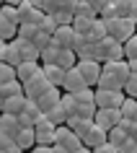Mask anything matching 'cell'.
Wrapping results in <instances>:
<instances>
[{"label":"cell","instance_id":"6da1fadb","mask_svg":"<svg viewBox=\"0 0 137 153\" xmlns=\"http://www.w3.org/2000/svg\"><path fill=\"white\" fill-rule=\"evenodd\" d=\"M104 24H106V36H111L119 44H124L129 36L137 34V24H132L129 18H114V21H104Z\"/></svg>","mask_w":137,"mask_h":153},{"label":"cell","instance_id":"7a4b0ae2","mask_svg":"<svg viewBox=\"0 0 137 153\" xmlns=\"http://www.w3.org/2000/svg\"><path fill=\"white\" fill-rule=\"evenodd\" d=\"M18 34V16L16 8L10 5H0V39L3 42H13Z\"/></svg>","mask_w":137,"mask_h":153},{"label":"cell","instance_id":"3957f363","mask_svg":"<svg viewBox=\"0 0 137 153\" xmlns=\"http://www.w3.org/2000/svg\"><path fill=\"white\" fill-rule=\"evenodd\" d=\"M93 101L96 109H119L124 101V91H104V88H93Z\"/></svg>","mask_w":137,"mask_h":153},{"label":"cell","instance_id":"277c9868","mask_svg":"<svg viewBox=\"0 0 137 153\" xmlns=\"http://www.w3.org/2000/svg\"><path fill=\"white\" fill-rule=\"evenodd\" d=\"M49 88H52V86H49V81L44 78V73H41V68H39V73L34 75L31 81L24 83V96L29 99V101H36V99H39L41 94H47Z\"/></svg>","mask_w":137,"mask_h":153},{"label":"cell","instance_id":"5b68a950","mask_svg":"<svg viewBox=\"0 0 137 153\" xmlns=\"http://www.w3.org/2000/svg\"><path fill=\"white\" fill-rule=\"evenodd\" d=\"M55 145H60V148H67V151L73 153L80 148V137L75 135L73 130L67 127V125H60V127H55Z\"/></svg>","mask_w":137,"mask_h":153},{"label":"cell","instance_id":"8992f818","mask_svg":"<svg viewBox=\"0 0 137 153\" xmlns=\"http://www.w3.org/2000/svg\"><path fill=\"white\" fill-rule=\"evenodd\" d=\"M75 68L83 75L85 86L88 88H96V81H98V75H101V62H96V60H78Z\"/></svg>","mask_w":137,"mask_h":153},{"label":"cell","instance_id":"52a82bcc","mask_svg":"<svg viewBox=\"0 0 137 153\" xmlns=\"http://www.w3.org/2000/svg\"><path fill=\"white\" fill-rule=\"evenodd\" d=\"M119 120H122L119 109H96V117H93V125L109 132L111 127H116V125H119Z\"/></svg>","mask_w":137,"mask_h":153},{"label":"cell","instance_id":"ba28073f","mask_svg":"<svg viewBox=\"0 0 137 153\" xmlns=\"http://www.w3.org/2000/svg\"><path fill=\"white\" fill-rule=\"evenodd\" d=\"M101 70L109 73V75H114L116 81H119V86L124 88V83H127L129 78V68H127V60H114V62H101Z\"/></svg>","mask_w":137,"mask_h":153},{"label":"cell","instance_id":"9c48e42d","mask_svg":"<svg viewBox=\"0 0 137 153\" xmlns=\"http://www.w3.org/2000/svg\"><path fill=\"white\" fill-rule=\"evenodd\" d=\"M62 88H65V94H78V91L88 88V86H85V81H83V75L78 73V68H70V70H65Z\"/></svg>","mask_w":137,"mask_h":153},{"label":"cell","instance_id":"30bf717a","mask_svg":"<svg viewBox=\"0 0 137 153\" xmlns=\"http://www.w3.org/2000/svg\"><path fill=\"white\" fill-rule=\"evenodd\" d=\"M73 39H75V31L70 26H57L55 34H52V44L60 49H70L73 47Z\"/></svg>","mask_w":137,"mask_h":153},{"label":"cell","instance_id":"8fae6325","mask_svg":"<svg viewBox=\"0 0 137 153\" xmlns=\"http://www.w3.org/2000/svg\"><path fill=\"white\" fill-rule=\"evenodd\" d=\"M60 99H62V94H60V88H49L47 94H41V96L36 99L34 104L39 106V112H41V114H47L49 109H55V106L60 104Z\"/></svg>","mask_w":137,"mask_h":153},{"label":"cell","instance_id":"7c38bea8","mask_svg":"<svg viewBox=\"0 0 137 153\" xmlns=\"http://www.w3.org/2000/svg\"><path fill=\"white\" fill-rule=\"evenodd\" d=\"M18 132H21V127H18V120H16V117H13V114H0V135L16 143V135H18Z\"/></svg>","mask_w":137,"mask_h":153},{"label":"cell","instance_id":"4fadbf2b","mask_svg":"<svg viewBox=\"0 0 137 153\" xmlns=\"http://www.w3.org/2000/svg\"><path fill=\"white\" fill-rule=\"evenodd\" d=\"M0 62L10 65V68H18V65L24 62V60H21V52H18V47L13 42H5V44H3V49H0Z\"/></svg>","mask_w":137,"mask_h":153},{"label":"cell","instance_id":"5bb4252c","mask_svg":"<svg viewBox=\"0 0 137 153\" xmlns=\"http://www.w3.org/2000/svg\"><path fill=\"white\" fill-rule=\"evenodd\" d=\"M80 143H83V148H91V151H93V148H98V145L106 143V130H101V127L93 125V127L80 137Z\"/></svg>","mask_w":137,"mask_h":153},{"label":"cell","instance_id":"9a60e30c","mask_svg":"<svg viewBox=\"0 0 137 153\" xmlns=\"http://www.w3.org/2000/svg\"><path fill=\"white\" fill-rule=\"evenodd\" d=\"M13 44L18 47V52H21V60L24 62H39V49L34 47V42H26V39H13Z\"/></svg>","mask_w":137,"mask_h":153},{"label":"cell","instance_id":"2e32d148","mask_svg":"<svg viewBox=\"0 0 137 153\" xmlns=\"http://www.w3.org/2000/svg\"><path fill=\"white\" fill-rule=\"evenodd\" d=\"M41 73H44V78L49 81L52 88H62V81H65L62 68H57V65H41Z\"/></svg>","mask_w":137,"mask_h":153},{"label":"cell","instance_id":"e0dca14e","mask_svg":"<svg viewBox=\"0 0 137 153\" xmlns=\"http://www.w3.org/2000/svg\"><path fill=\"white\" fill-rule=\"evenodd\" d=\"M39 68H41L39 62H21V65L16 68V81L21 83V86H24L26 81H31L34 75L39 73Z\"/></svg>","mask_w":137,"mask_h":153},{"label":"cell","instance_id":"ac0fdd59","mask_svg":"<svg viewBox=\"0 0 137 153\" xmlns=\"http://www.w3.org/2000/svg\"><path fill=\"white\" fill-rule=\"evenodd\" d=\"M75 62H78V57H75L73 49H57V57H55V65H57V68L70 70V68H75Z\"/></svg>","mask_w":137,"mask_h":153},{"label":"cell","instance_id":"d6986e66","mask_svg":"<svg viewBox=\"0 0 137 153\" xmlns=\"http://www.w3.org/2000/svg\"><path fill=\"white\" fill-rule=\"evenodd\" d=\"M24 106H26V96L5 99V101H3V114H13V117H18V114L24 112Z\"/></svg>","mask_w":137,"mask_h":153},{"label":"cell","instance_id":"ffe728a7","mask_svg":"<svg viewBox=\"0 0 137 153\" xmlns=\"http://www.w3.org/2000/svg\"><path fill=\"white\" fill-rule=\"evenodd\" d=\"M16 145H18V148H21L24 153H29V151H31L34 145H36V137H34V127L21 130V132L16 135Z\"/></svg>","mask_w":137,"mask_h":153},{"label":"cell","instance_id":"44dd1931","mask_svg":"<svg viewBox=\"0 0 137 153\" xmlns=\"http://www.w3.org/2000/svg\"><path fill=\"white\" fill-rule=\"evenodd\" d=\"M65 125H67V127L73 130V132H75L78 137H83V135H85V132H88L91 127H93V122H91V120H80V117H70V120L65 122Z\"/></svg>","mask_w":137,"mask_h":153},{"label":"cell","instance_id":"7402d4cb","mask_svg":"<svg viewBox=\"0 0 137 153\" xmlns=\"http://www.w3.org/2000/svg\"><path fill=\"white\" fill-rule=\"evenodd\" d=\"M119 114H122V120L137 122V99L124 96V101H122V106H119Z\"/></svg>","mask_w":137,"mask_h":153},{"label":"cell","instance_id":"603a6c76","mask_svg":"<svg viewBox=\"0 0 137 153\" xmlns=\"http://www.w3.org/2000/svg\"><path fill=\"white\" fill-rule=\"evenodd\" d=\"M88 39L93 42V44L101 42V39H106V24L101 18H93V24H91V29H88Z\"/></svg>","mask_w":137,"mask_h":153},{"label":"cell","instance_id":"cb8c5ba5","mask_svg":"<svg viewBox=\"0 0 137 153\" xmlns=\"http://www.w3.org/2000/svg\"><path fill=\"white\" fill-rule=\"evenodd\" d=\"M0 96H3V101H5V99H13V96H24V86L18 81L3 83V86H0Z\"/></svg>","mask_w":137,"mask_h":153},{"label":"cell","instance_id":"d4e9b609","mask_svg":"<svg viewBox=\"0 0 137 153\" xmlns=\"http://www.w3.org/2000/svg\"><path fill=\"white\" fill-rule=\"evenodd\" d=\"M73 18H98V16H96V10L91 8L88 3L75 0V5H73Z\"/></svg>","mask_w":137,"mask_h":153},{"label":"cell","instance_id":"484cf974","mask_svg":"<svg viewBox=\"0 0 137 153\" xmlns=\"http://www.w3.org/2000/svg\"><path fill=\"white\" fill-rule=\"evenodd\" d=\"M60 109L65 112V117L70 120V117H75V109H78V104H75L73 94H62V99H60Z\"/></svg>","mask_w":137,"mask_h":153},{"label":"cell","instance_id":"4316f807","mask_svg":"<svg viewBox=\"0 0 137 153\" xmlns=\"http://www.w3.org/2000/svg\"><path fill=\"white\" fill-rule=\"evenodd\" d=\"M36 34H39V29H36L34 24H21L16 36H18V39H26V42H34V39H36Z\"/></svg>","mask_w":137,"mask_h":153},{"label":"cell","instance_id":"83f0119b","mask_svg":"<svg viewBox=\"0 0 137 153\" xmlns=\"http://www.w3.org/2000/svg\"><path fill=\"white\" fill-rule=\"evenodd\" d=\"M122 52H124V60H137V34L122 44Z\"/></svg>","mask_w":137,"mask_h":153},{"label":"cell","instance_id":"f1b7e54d","mask_svg":"<svg viewBox=\"0 0 137 153\" xmlns=\"http://www.w3.org/2000/svg\"><path fill=\"white\" fill-rule=\"evenodd\" d=\"M106 140H109L114 148H119V145L127 140V135H124V130H122V127H111L109 132H106Z\"/></svg>","mask_w":137,"mask_h":153},{"label":"cell","instance_id":"f546056e","mask_svg":"<svg viewBox=\"0 0 137 153\" xmlns=\"http://www.w3.org/2000/svg\"><path fill=\"white\" fill-rule=\"evenodd\" d=\"M44 117H47V120L52 122L55 127H60V125H65V122H67V117H65V112H62V109H60V104H57L55 109H49V112L44 114Z\"/></svg>","mask_w":137,"mask_h":153},{"label":"cell","instance_id":"4dcf8cb0","mask_svg":"<svg viewBox=\"0 0 137 153\" xmlns=\"http://www.w3.org/2000/svg\"><path fill=\"white\" fill-rule=\"evenodd\" d=\"M49 16H52L55 26H70L73 24V13H70V10H55V13H49Z\"/></svg>","mask_w":137,"mask_h":153},{"label":"cell","instance_id":"1f68e13d","mask_svg":"<svg viewBox=\"0 0 137 153\" xmlns=\"http://www.w3.org/2000/svg\"><path fill=\"white\" fill-rule=\"evenodd\" d=\"M34 137H36V145H55V130H34Z\"/></svg>","mask_w":137,"mask_h":153},{"label":"cell","instance_id":"d6a6232c","mask_svg":"<svg viewBox=\"0 0 137 153\" xmlns=\"http://www.w3.org/2000/svg\"><path fill=\"white\" fill-rule=\"evenodd\" d=\"M93 94H96V91L93 88H83V91H78V94H73V99H75V104H93L96 106V101H93Z\"/></svg>","mask_w":137,"mask_h":153},{"label":"cell","instance_id":"836d02e7","mask_svg":"<svg viewBox=\"0 0 137 153\" xmlns=\"http://www.w3.org/2000/svg\"><path fill=\"white\" fill-rule=\"evenodd\" d=\"M88 44H93V42L88 39V34H75V39H73V52H75V57H78V52H83V49L88 47Z\"/></svg>","mask_w":137,"mask_h":153},{"label":"cell","instance_id":"e575fe53","mask_svg":"<svg viewBox=\"0 0 137 153\" xmlns=\"http://www.w3.org/2000/svg\"><path fill=\"white\" fill-rule=\"evenodd\" d=\"M91 24H93V18H73V24H70V29H73L75 34H88Z\"/></svg>","mask_w":137,"mask_h":153},{"label":"cell","instance_id":"d590c367","mask_svg":"<svg viewBox=\"0 0 137 153\" xmlns=\"http://www.w3.org/2000/svg\"><path fill=\"white\" fill-rule=\"evenodd\" d=\"M10 81H16V68L0 62V86H3V83H10Z\"/></svg>","mask_w":137,"mask_h":153},{"label":"cell","instance_id":"8d00e7d4","mask_svg":"<svg viewBox=\"0 0 137 153\" xmlns=\"http://www.w3.org/2000/svg\"><path fill=\"white\" fill-rule=\"evenodd\" d=\"M124 96H129V99H137V75H132L129 73V78H127V83H124Z\"/></svg>","mask_w":137,"mask_h":153},{"label":"cell","instance_id":"74e56055","mask_svg":"<svg viewBox=\"0 0 137 153\" xmlns=\"http://www.w3.org/2000/svg\"><path fill=\"white\" fill-rule=\"evenodd\" d=\"M114 8H116V16L119 18H127L129 16V5H132V0H111Z\"/></svg>","mask_w":137,"mask_h":153},{"label":"cell","instance_id":"f35d334b","mask_svg":"<svg viewBox=\"0 0 137 153\" xmlns=\"http://www.w3.org/2000/svg\"><path fill=\"white\" fill-rule=\"evenodd\" d=\"M49 44H52V36H49V34H44V31L36 34V39H34V47L39 49V52H41L44 47H49Z\"/></svg>","mask_w":137,"mask_h":153},{"label":"cell","instance_id":"ab89813d","mask_svg":"<svg viewBox=\"0 0 137 153\" xmlns=\"http://www.w3.org/2000/svg\"><path fill=\"white\" fill-rule=\"evenodd\" d=\"M116 127H122V130H124V135L132 137V135L137 132V122H132V120H119V125H116Z\"/></svg>","mask_w":137,"mask_h":153},{"label":"cell","instance_id":"60d3db41","mask_svg":"<svg viewBox=\"0 0 137 153\" xmlns=\"http://www.w3.org/2000/svg\"><path fill=\"white\" fill-rule=\"evenodd\" d=\"M55 21H52V16H44L41 18V24H39V31H44V34H49V36H52V34H55Z\"/></svg>","mask_w":137,"mask_h":153},{"label":"cell","instance_id":"b9f144b4","mask_svg":"<svg viewBox=\"0 0 137 153\" xmlns=\"http://www.w3.org/2000/svg\"><path fill=\"white\" fill-rule=\"evenodd\" d=\"M119 153H137V140L127 137V140H124V143L119 145Z\"/></svg>","mask_w":137,"mask_h":153},{"label":"cell","instance_id":"7bdbcfd3","mask_svg":"<svg viewBox=\"0 0 137 153\" xmlns=\"http://www.w3.org/2000/svg\"><path fill=\"white\" fill-rule=\"evenodd\" d=\"M16 120H18V127H21V130H29V127H34V120H31V117H29L26 112H21V114L16 117Z\"/></svg>","mask_w":137,"mask_h":153},{"label":"cell","instance_id":"ee69618b","mask_svg":"<svg viewBox=\"0 0 137 153\" xmlns=\"http://www.w3.org/2000/svg\"><path fill=\"white\" fill-rule=\"evenodd\" d=\"M29 3L41 13H49V8H52V0H29Z\"/></svg>","mask_w":137,"mask_h":153},{"label":"cell","instance_id":"f6af8a7d","mask_svg":"<svg viewBox=\"0 0 137 153\" xmlns=\"http://www.w3.org/2000/svg\"><path fill=\"white\" fill-rule=\"evenodd\" d=\"M91 153H119V148H114V145L109 143V140H106L104 145H98V148H93Z\"/></svg>","mask_w":137,"mask_h":153},{"label":"cell","instance_id":"bcb514c9","mask_svg":"<svg viewBox=\"0 0 137 153\" xmlns=\"http://www.w3.org/2000/svg\"><path fill=\"white\" fill-rule=\"evenodd\" d=\"M83 3H88V5H91V8H93V10H96V16H98V10H101V8H104V3H106V0H83Z\"/></svg>","mask_w":137,"mask_h":153},{"label":"cell","instance_id":"7dc6e473","mask_svg":"<svg viewBox=\"0 0 137 153\" xmlns=\"http://www.w3.org/2000/svg\"><path fill=\"white\" fill-rule=\"evenodd\" d=\"M129 21H132V24H137V0H132V5H129Z\"/></svg>","mask_w":137,"mask_h":153},{"label":"cell","instance_id":"c3c4849f","mask_svg":"<svg viewBox=\"0 0 137 153\" xmlns=\"http://www.w3.org/2000/svg\"><path fill=\"white\" fill-rule=\"evenodd\" d=\"M29 153H52V145H34Z\"/></svg>","mask_w":137,"mask_h":153},{"label":"cell","instance_id":"681fc988","mask_svg":"<svg viewBox=\"0 0 137 153\" xmlns=\"http://www.w3.org/2000/svg\"><path fill=\"white\" fill-rule=\"evenodd\" d=\"M127 68H129L132 75H137V60H127Z\"/></svg>","mask_w":137,"mask_h":153},{"label":"cell","instance_id":"f907efd6","mask_svg":"<svg viewBox=\"0 0 137 153\" xmlns=\"http://www.w3.org/2000/svg\"><path fill=\"white\" fill-rule=\"evenodd\" d=\"M18 3H24V0H3V5H10V8H16Z\"/></svg>","mask_w":137,"mask_h":153},{"label":"cell","instance_id":"816d5d0a","mask_svg":"<svg viewBox=\"0 0 137 153\" xmlns=\"http://www.w3.org/2000/svg\"><path fill=\"white\" fill-rule=\"evenodd\" d=\"M52 153H70L67 148H60V145H52Z\"/></svg>","mask_w":137,"mask_h":153},{"label":"cell","instance_id":"f5cc1de1","mask_svg":"<svg viewBox=\"0 0 137 153\" xmlns=\"http://www.w3.org/2000/svg\"><path fill=\"white\" fill-rule=\"evenodd\" d=\"M73 153H91V148H83V145H80V148H78V151H73Z\"/></svg>","mask_w":137,"mask_h":153},{"label":"cell","instance_id":"db71d44e","mask_svg":"<svg viewBox=\"0 0 137 153\" xmlns=\"http://www.w3.org/2000/svg\"><path fill=\"white\" fill-rule=\"evenodd\" d=\"M3 44H5V42H3V39H0V49H3Z\"/></svg>","mask_w":137,"mask_h":153},{"label":"cell","instance_id":"11a10c76","mask_svg":"<svg viewBox=\"0 0 137 153\" xmlns=\"http://www.w3.org/2000/svg\"><path fill=\"white\" fill-rule=\"evenodd\" d=\"M0 5H3V0H0Z\"/></svg>","mask_w":137,"mask_h":153},{"label":"cell","instance_id":"9f6ffc18","mask_svg":"<svg viewBox=\"0 0 137 153\" xmlns=\"http://www.w3.org/2000/svg\"><path fill=\"white\" fill-rule=\"evenodd\" d=\"M0 99H3V96H0Z\"/></svg>","mask_w":137,"mask_h":153}]
</instances>
